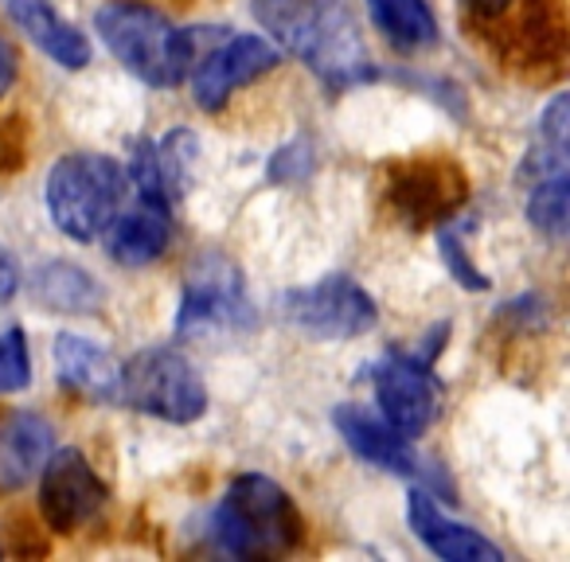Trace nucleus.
I'll return each instance as SVG.
<instances>
[{"label":"nucleus","mask_w":570,"mask_h":562,"mask_svg":"<svg viewBox=\"0 0 570 562\" xmlns=\"http://www.w3.org/2000/svg\"><path fill=\"white\" fill-rule=\"evenodd\" d=\"M250 12L289 56L333 87H356L375 75L344 0H250Z\"/></svg>","instance_id":"obj_1"},{"label":"nucleus","mask_w":570,"mask_h":562,"mask_svg":"<svg viewBox=\"0 0 570 562\" xmlns=\"http://www.w3.org/2000/svg\"><path fill=\"white\" fill-rule=\"evenodd\" d=\"M215 551L235 559H269L302 543V515L282 484L246 473L227 489L207 523Z\"/></svg>","instance_id":"obj_2"},{"label":"nucleus","mask_w":570,"mask_h":562,"mask_svg":"<svg viewBox=\"0 0 570 562\" xmlns=\"http://www.w3.org/2000/svg\"><path fill=\"white\" fill-rule=\"evenodd\" d=\"M95 28L106 48L114 51V59L149 87H180L188 75L191 40L149 4L114 0L95 12Z\"/></svg>","instance_id":"obj_3"},{"label":"nucleus","mask_w":570,"mask_h":562,"mask_svg":"<svg viewBox=\"0 0 570 562\" xmlns=\"http://www.w3.org/2000/svg\"><path fill=\"white\" fill-rule=\"evenodd\" d=\"M126 199V172L102 152H71L59 157L48 172V211L59 235L75 243H95L106 235Z\"/></svg>","instance_id":"obj_4"},{"label":"nucleus","mask_w":570,"mask_h":562,"mask_svg":"<svg viewBox=\"0 0 570 562\" xmlns=\"http://www.w3.org/2000/svg\"><path fill=\"white\" fill-rule=\"evenodd\" d=\"M118 403L153 414L160 422H173V426H188V422L204 418L207 387L184 352L157 344V348L137 352L121 367Z\"/></svg>","instance_id":"obj_5"},{"label":"nucleus","mask_w":570,"mask_h":562,"mask_svg":"<svg viewBox=\"0 0 570 562\" xmlns=\"http://www.w3.org/2000/svg\"><path fill=\"white\" fill-rule=\"evenodd\" d=\"M254 325V305L246 297L243 274L219 254H204L184 277L176 336L180 341H223Z\"/></svg>","instance_id":"obj_6"},{"label":"nucleus","mask_w":570,"mask_h":562,"mask_svg":"<svg viewBox=\"0 0 570 562\" xmlns=\"http://www.w3.org/2000/svg\"><path fill=\"white\" fill-rule=\"evenodd\" d=\"M282 317L321 341H356L375 328V302L344 274L321 277L282 297Z\"/></svg>","instance_id":"obj_7"},{"label":"nucleus","mask_w":570,"mask_h":562,"mask_svg":"<svg viewBox=\"0 0 570 562\" xmlns=\"http://www.w3.org/2000/svg\"><path fill=\"white\" fill-rule=\"evenodd\" d=\"M40 512L56 535H71L82 523H90L106 504V484L95 473L82 450H56L48 453L40 473Z\"/></svg>","instance_id":"obj_8"},{"label":"nucleus","mask_w":570,"mask_h":562,"mask_svg":"<svg viewBox=\"0 0 570 562\" xmlns=\"http://www.w3.org/2000/svg\"><path fill=\"white\" fill-rule=\"evenodd\" d=\"M438 387L430 364L419 352H387L375 367V403L383 411V422L395 426L403 437H419L438 418Z\"/></svg>","instance_id":"obj_9"},{"label":"nucleus","mask_w":570,"mask_h":562,"mask_svg":"<svg viewBox=\"0 0 570 562\" xmlns=\"http://www.w3.org/2000/svg\"><path fill=\"white\" fill-rule=\"evenodd\" d=\"M391 207L414 227L445 223L469 196L465 172L450 157H414L391 172Z\"/></svg>","instance_id":"obj_10"},{"label":"nucleus","mask_w":570,"mask_h":562,"mask_svg":"<svg viewBox=\"0 0 570 562\" xmlns=\"http://www.w3.org/2000/svg\"><path fill=\"white\" fill-rule=\"evenodd\" d=\"M277 63H282V56H277L274 43H266L262 36H235L199 63L196 79H191V98L204 110H219L235 90L250 87L254 79L269 75Z\"/></svg>","instance_id":"obj_11"},{"label":"nucleus","mask_w":570,"mask_h":562,"mask_svg":"<svg viewBox=\"0 0 570 562\" xmlns=\"http://www.w3.org/2000/svg\"><path fill=\"white\" fill-rule=\"evenodd\" d=\"M406 523H411L414 535L445 562H500V546L489 543L481 531L465 528V523H458L453 515H445L426 489H414L411 496H406Z\"/></svg>","instance_id":"obj_12"},{"label":"nucleus","mask_w":570,"mask_h":562,"mask_svg":"<svg viewBox=\"0 0 570 562\" xmlns=\"http://www.w3.org/2000/svg\"><path fill=\"white\" fill-rule=\"evenodd\" d=\"M168 199H149L137 196V207L118 211L114 223L106 227V246H110V258L118 266H149L165 254L168 238H173V219H168Z\"/></svg>","instance_id":"obj_13"},{"label":"nucleus","mask_w":570,"mask_h":562,"mask_svg":"<svg viewBox=\"0 0 570 562\" xmlns=\"http://www.w3.org/2000/svg\"><path fill=\"white\" fill-rule=\"evenodd\" d=\"M336 430L344 434L348 450H356L364 461L387 469L399 476H430L422 469V457L414 453L411 437H403L395 426H387L383 418L367 414L364 406H336Z\"/></svg>","instance_id":"obj_14"},{"label":"nucleus","mask_w":570,"mask_h":562,"mask_svg":"<svg viewBox=\"0 0 570 562\" xmlns=\"http://www.w3.org/2000/svg\"><path fill=\"white\" fill-rule=\"evenodd\" d=\"M0 9L43 56H51L67 71H82L90 63V40L75 24H67L51 0H0Z\"/></svg>","instance_id":"obj_15"},{"label":"nucleus","mask_w":570,"mask_h":562,"mask_svg":"<svg viewBox=\"0 0 570 562\" xmlns=\"http://www.w3.org/2000/svg\"><path fill=\"white\" fill-rule=\"evenodd\" d=\"M56 375L67 391L90 398V403H118V359L87 336H56Z\"/></svg>","instance_id":"obj_16"},{"label":"nucleus","mask_w":570,"mask_h":562,"mask_svg":"<svg viewBox=\"0 0 570 562\" xmlns=\"http://www.w3.org/2000/svg\"><path fill=\"white\" fill-rule=\"evenodd\" d=\"M56 442V430L43 414L17 411L0 418V484L20 489L43 469Z\"/></svg>","instance_id":"obj_17"},{"label":"nucleus","mask_w":570,"mask_h":562,"mask_svg":"<svg viewBox=\"0 0 570 562\" xmlns=\"http://www.w3.org/2000/svg\"><path fill=\"white\" fill-rule=\"evenodd\" d=\"M367 12L399 51H426L438 43V20L426 0H367Z\"/></svg>","instance_id":"obj_18"},{"label":"nucleus","mask_w":570,"mask_h":562,"mask_svg":"<svg viewBox=\"0 0 570 562\" xmlns=\"http://www.w3.org/2000/svg\"><path fill=\"white\" fill-rule=\"evenodd\" d=\"M36 302L48 305L51 313H95L102 305V289L95 286V277L87 269L71 266V262H51L36 274Z\"/></svg>","instance_id":"obj_19"},{"label":"nucleus","mask_w":570,"mask_h":562,"mask_svg":"<svg viewBox=\"0 0 570 562\" xmlns=\"http://www.w3.org/2000/svg\"><path fill=\"white\" fill-rule=\"evenodd\" d=\"M528 219L539 235L559 243L570 223V176H551V180L528 184Z\"/></svg>","instance_id":"obj_20"},{"label":"nucleus","mask_w":570,"mask_h":562,"mask_svg":"<svg viewBox=\"0 0 570 562\" xmlns=\"http://www.w3.org/2000/svg\"><path fill=\"white\" fill-rule=\"evenodd\" d=\"M32 383V356H28V336L20 328L0 333V395H17Z\"/></svg>","instance_id":"obj_21"},{"label":"nucleus","mask_w":570,"mask_h":562,"mask_svg":"<svg viewBox=\"0 0 570 562\" xmlns=\"http://www.w3.org/2000/svg\"><path fill=\"white\" fill-rule=\"evenodd\" d=\"M442 258H445V266L453 269V277H458L465 289H489V277H484L476 266H469L465 246H461V230L453 227L450 219H445V230H442Z\"/></svg>","instance_id":"obj_22"},{"label":"nucleus","mask_w":570,"mask_h":562,"mask_svg":"<svg viewBox=\"0 0 570 562\" xmlns=\"http://www.w3.org/2000/svg\"><path fill=\"white\" fill-rule=\"evenodd\" d=\"M17 289H20V266H17V258L0 246V302L17 297Z\"/></svg>","instance_id":"obj_23"},{"label":"nucleus","mask_w":570,"mask_h":562,"mask_svg":"<svg viewBox=\"0 0 570 562\" xmlns=\"http://www.w3.org/2000/svg\"><path fill=\"white\" fill-rule=\"evenodd\" d=\"M12 82H17V51L0 36V95H9Z\"/></svg>","instance_id":"obj_24"},{"label":"nucleus","mask_w":570,"mask_h":562,"mask_svg":"<svg viewBox=\"0 0 570 562\" xmlns=\"http://www.w3.org/2000/svg\"><path fill=\"white\" fill-rule=\"evenodd\" d=\"M469 4H473L476 12H484V17H497V12H504L512 0H469Z\"/></svg>","instance_id":"obj_25"},{"label":"nucleus","mask_w":570,"mask_h":562,"mask_svg":"<svg viewBox=\"0 0 570 562\" xmlns=\"http://www.w3.org/2000/svg\"><path fill=\"white\" fill-rule=\"evenodd\" d=\"M0 554H4V551H0Z\"/></svg>","instance_id":"obj_26"}]
</instances>
